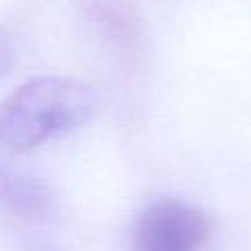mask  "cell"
Here are the masks:
<instances>
[{
    "label": "cell",
    "mask_w": 251,
    "mask_h": 251,
    "mask_svg": "<svg viewBox=\"0 0 251 251\" xmlns=\"http://www.w3.org/2000/svg\"><path fill=\"white\" fill-rule=\"evenodd\" d=\"M86 82L42 75L20 84L0 104V165L84 126L97 110Z\"/></svg>",
    "instance_id": "1"
},
{
    "label": "cell",
    "mask_w": 251,
    "mask_h": 251,
    "mask_svg": "<svg viewBox=\"0 0 251 251\" xmlns=\"http://www.w3.org/2000/svg\"><path fill=\"white\" fill-rule=\"evenodd\" d=\"M214 221L205 209L178 199H159L141 209L132 229V251H205Z\"/></svg>",
    "instance_id": "2"
},
{
    "label": "cell",
    "mask_w": 251,
    "mask_h": 251,
    "mask_svg": "<svg viewBox=\"0 0 251 251\" xmlns=\"http://www.w3.org/2000/svg\"><path fill=\"white\" fill-rule=\"evenodd\" d=\"M0 212L16 225L42 231L57 221L60 201L44 178L4 163L0 165Z\"/></svg>",
    "instance_id": "3"
},
{
    "label": "cell",
    "mask_w": 251,
    "mask_h": 251,
    "mask_svg": "<svg viewBox=\"0 0 251 251\" xmlns=\"http://www.w3.org/2000/svg\"><path fill=\"white\" fill-rule=\"evenodd\" d=\"M97 33L128 60H143L148 53L146 16L137 0H84Z\"/></svg>",
    "instance_id": "4"
},
{
    "label": "cell",
    "mask_w": 251,
    "mask_h": 251,
    "mask_svg": "<svg viewBox=\"0 0 251 251\" xmlns=\"http://www.w3.org/2000/svg\"><path fill=\"white\" fill-rule=\"evenodd\" d=\"M13 64H16V44L7 31L0 29V82L11 73Z\"/></svg>",
    "instance_id": "5"
}]
</instances>
